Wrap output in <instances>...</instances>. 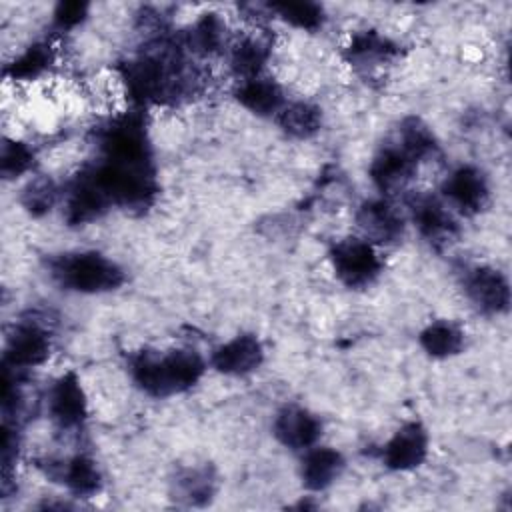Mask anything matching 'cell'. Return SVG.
<instances>
[{
	"instance_id": "cell-7",
	"label": "cell",
	"mask_w": 512,
	"mask_h": 512,
	"mask_svg": "<svg viewBox=\"0 0 512 512\" xmlns=\"http://www.w3.org/2000/svg\"><path fill=\"white\" fill-rule=\"evenodd\" d=\"M442 196L448 206L466 216L480 214L490 202V184L486 174L470 164L454 168L442 182Z\"/></svg>"
},
{
	"instance_id": "cell-12",
	"label": "cell",
	"mask_w": 512,
	"mask_h": 512,
	"mask_svg": "<svg viewBox=\"0 0 512 512\" xmlns=\"http://www.w3.org/2000/svg\"><path fill=\"white\" fill-rule=\"evenodd\" d=\"M428 456V432L420 422H406L382 448V462L394 472H408Z\"/></svg>"
},
{
	"instance_id": "cell-13",
	"label": "cell",
	"mask_w": 512,
	"mask_h": 512,
	"mask_svg": "<svg viewBox=\"0 0 512 512\" xmlns=\"http://www.w3.org/2000/svg\"><path fill=\"white\" fill-rule=\"evenodd\" d=\"M272 432L282 446L306 452L308 448L318 444L322 436V422L310 410L296 404H288L276 414Z\"/></svg>"
},
{
	"instance_id": "cell-19",
	"label": "cell",
	"mask_w": 512,
	"mask_h": 512,
	"mask_svg": "<svg viewBox=\"0 0 512 512\" xmlns=\"http://www.w3.org/2000/svg\"><path fill=\"white\" fill-rule=\"evenodd\" d=\"M230 70L240 80L262 76L266 62L270 58V46L260 36H242L238 38L228 52Z\"/></svg>"
},
{
	"instance_id": "cell-6",
	"label": "cell",
	"mask_w": 512,
	"mask_h": 512,
	"mask_svg": "<svg viewBox=\"0 0 512 512\" xmlns=\"http://www.w3.org/2000/svg\"><path fill=\"white\" fill-rule=\"evenodd\" d=\"M48 416L60 430L80 428L88 416V400L76 372L60 374L48 390Z\"/></svg>"
},
{
	"instance_id": "cell-23",
	"label": "cell",
	"mask_w": 512,
	"mask_h": 512,
	"mask_svg": "<svg viewBox=\"0 0 512 512\" xmlns=\"http://www.w3.org/2000/svg\"><path fill=\"white\" fill-rule=\"evenodd\" d=\"M62 482L66 488L80 498H90L102 488V474L98 464L84 454H76L62 466Z\"/></svg>"
},
{
	"instance_id": "cell-16",
	"label": "cell",
	"mask_w": 512,
	"mask_h": 512,
	"mask_svg": "<svg viewBox=\"0 0 512 512\" xmlns=\"http://www.w3.org/2000/svg\"><path fill=\"white\" fill-rule=\"evenodd\" d=\"M344 470V458L330 446H312L304 452L300 478L306 490L322 492L332 486Z\"/></svg>"
},
{
	"instance_id": "cell-28",
	"label": "cell",
	"mask_w": 512,
	"mask_h": 512,
	"mask_svg": "<svg viewBox=\"0 0 512 512\" xmlns=\"http://www.w3.org/2000/svg\"><path fill=\"white\" fill-rule=\"evenodd\" d=\"M58 200V188L50 178H34L22 190L20 202L32 216H42L52 210Z\"/></svg>"
},
{
	"instance_id": "cell-5",
	"label": "cell",
	"mask_w": 512,
	"mask_h": 512,
	"mask_svg": "<svg viewBox=\"0 0 512 512\" xmlns=\"http://www.w3.org/2000/svg\"><path fill=\"white\" fill-rule=\"evenodd\" d=\"M462 286L470 304L486 316L504 314L510 306V284L498 268L472 266L464 272Z\"/></svg>"
},
{
	"instance_id": "cell-4",
	"label": "cell",
	"mask_w": 512,
	"mask_h": 512,
	"mask_svg": "<svg viewBox=\"0 0 512 512\" xmlns=\"http://www.w3.org/2000/svg\"><path fill=\"white\" fill-rule=\"evenodd\" d=\"M330 264L346 288H368L382 274V260L376 246L360 236H348L332 244Z\"/></svg>"
},
{
	"instance_id": "cell-15",
	"label": "cell",
	"mask_w": 512,
	"mask_h": 512,
	"mask_svg": "<svg viewBox=\"0 0 512 512\" xmlns=\"http://www.w3.org/2000/svg\"><path fill=\"white\" fill-rule=\"evenodd\" d=\"M110 208H112L110 200L94 182L90 172L84 168L68 186L66 200H64L66 220L76 226L88 224L92 220H98Z\"/></svg>"
},
{
	"instance_id": "cell-18",
	"label": "cell",
	"mask_w": 512,
	"mask_h": 512,
	"mask_svg": "<svg viewBox=\"0 0 512 512\" xmlns=\"http://www.w3.org/2000/svg\"><path fill=\"white\" fill-rule=\"evenodd\" d=\"M216 476L210 466L184 468L172 480V498L184 506H204L214 498Z\"/></svg>"
},
{
	"instance_id": "cell-22",
	"label": "cell",
	"mask_w": 512,
	"mask_h": 512,
	"mask_svg": "<svg viewBox=\"0 0 512 512\" xmlns=\"http://www.w3.org/2000/svg\"><path fill=\"white\" fill-rule=\"evenodd\" d=\"M278 124L286 136L296 140L312 138L322 128V110L312 102L286 104L278 114Z\"/></svg>"
},
{
	"instance_id": "cell-11",
	"label": "cell",
	"mask_w": 512,
	"mask_h": 512,
	"mask_svg": "<svg viewBox=\"0 0 512 512\" xmlns=\"http://www.w3.org/2000/svg\"><path fill=\"white\" fill-rule=\"evenodd\" d=\"M416 168H418V162L394 140L390 144H384L376 152L368 172H370L372 184L382 194H394L404 190L410 184Z\"/></svg>"
},
{
	"instance_id": "cell-3",
	"label": "cell",
	"mask_w": 512,
	"mask_h": 512,
	"mask_svg": "<svg viewBox=\"0 0 512 512\" xmlns=\"http://www.w3.org/2000/svg\"><path fill=\"white\" fill-rule=\"evenodd\" d=\"M48 270L60 288L78 294L112 292L126 280L124 270L112 258L96 250L58 254L50 258Z\"/></svg>"
},
{
	"instance_id": "cell-24",
	"label": "cell",
	"mask_w": 512,
	"mask_h": 512,
	"mask_svg": "<svg viewBox=\"0 0 512 512\" xmlns=\"http://www.w3.org/2000/svg\"><path fill=\"white\" fill-rule=\"evenodd\" d=\"M54 64V50L46 42H36L28 46L24 52H20L8 66L6 76L14 82H26L36 80L42 74L48 72V68Z\"/></svg>"
},
{
	"instance_id": "cell-25",
	"label": "cell",
	"mask_w": 512,
	"mask_h": 512,
	"mask_svg": "<svg viewBox=\"0 0 512 512\" xmlns=\"http://www.w3.org/2000/svg\"><path fill=\"white\" fill-rule=\"evenodd\" d=\"M188 48L200 56H214L226 46V26L216 14H204L188 32Z\"/></svg>"
},
{
	"instance_id": "cell-10",
	"label": "cell",
	"mask_w": 512,
	"mask_h": 512,
	"mask_svg": "<svg viewBox=\"0 0 512 512\" xmlns=\"http://www.w3.org/2000/svg\"><path fill=\"white\" fill-rule=\"evenodd\" d=\"M356 226L362 234L360 238L374 246H390L404 236V218L390 202L382 198L360 204L356 210Z\"/></svg>"
},
{
	"instance_id": "cell-30",
	"label": "cell",
	"mask_w": 512,
	"mask_h": 512,
	"mask_svg": "<svg viewBox=\"0 0 512 512\" xmlns=\"http://www.w3.org/2000/svg\"><path fill=\"white\" fill-rule=\"evenodd\" d=\"M88 16V4L84 2H60L54 10V26L58 30H72Z\"/></svg>"
},
{
	"instance_id": "cell-20",
	"label": "cell",
	"mask_w": 512,
	"mask_h": 512,
	"mask_svg": "<svg viewBox=\"0 0 512 512\" xmlns=\"http://www.w3.org/2000/svg\"><path fill=\"white\" fill-rule=\"evenodd\" d=\"M396 44L390 42L386 36H380L378 32H360L356 34L348 48H346V58L350 64L360 66V68H374L390 58L396 56Z\"/></svg>"
},
{
	"instance_id": "cell-27",
	"label": "cell",
	"mask_w": 512,
	"mask_h": 512,
	"mask_svg": "<svg viewBox=\"0 0 512 512\" xmlns=\"http://www.w3.org/2000/svg\"><path fill=\"white\" fill-rule=\"evenodd\" d=\"M268 8L286 24L306 32H316L322 28L326 18L322 6L314 2H274Z\"/></svg>"
},
{
	"instance_id": "cell-8",
	"label": "cell",
	"mask_w": 512,
	"mask_h": 512,
	"mask_svg": "<svg viewBox=\"0 0 512 512\" xmlns=\"http://www.w3.org/2000/svg\"><path fill=\"white\" fill-rule=\"evenodd\" d=\"M50 336L38 322H20L12 328L4 346V366L8 370H28L40 366L50 356Z\"/></svg>"
},
{
	"instance_id": "cell-1",
	"label": "cell",
	"mask_w": 512,
	"mask_h": 512,
	"mask_svg": "<svg viewBox=\"0 0 512 512\" xmlns=\"http://www.w3.org/2000/svg\"><path fill=\"white\" fill-rule=\"evenodd\" d=\"M130 376L134 384L152 398H168L190 390L206 370V362L194 350L148 352L142 350L130 358Z\"/></svg>"
},
{
	"instance_id": "cell-21",
	"label": "cell",
	"mask_w": 512,
	"mask_h": 512,
	"mask_svg": "<svg viewBox=\"0 0 512 512\" xmlns=\"http://www.w3.org/2000/svg\"><path fill=\"white\" fill-rule=\"evenodd\" d=\"M418 342L432 358H452L464 348V332L450 320H436L420 332Z\"/></svg>"
},
{
	"instance_id": "cell-9",
	"label": "cell",
	"mask_w": 512,
	"mask_h": 512,
	"mask_svg": "<svg viewBox=\"0 0 512 512\" xmlns=\"http://www.w3.org/2000/svg\"><path fill=\"white\" fill-rule=\"evenodd\" d=\"M408 208L416 230L432 246H446L456 238L458 222L442 200L430 194H416Z\"/></svg>"
},
{
	"instance_id": "cell-17",
	"label": "cell",
	"mask_w": 512,
	"mask_h": 512,
	"mask_svg": "<svg viewBox=\"0 0 512 512\" xmlns=\"http://www.w3.org/2000/svg\"><path fill=\"white\" fill-rule=\"evenodd\" d=\"M234 98L242 108L258 116H278L280 110L286 106L282 88L264 74L240 80L234 90Z\"/></svg>"
},
{
	"instance_id": "cell-29",
	"label": "cell",
	"mask_w": 512,
	"mask_h": 512,
	"mask_svg": "<svg viewBox=\"0 0 512 512\" xmlns=\"http://www.w3.org/2000/svg\"><path fill=\"white\" fill-rule=\"evenodd\" d=\"M34 164V150L18 140H4L0 152V172L4 178H18Z\"/></svg>"
},
{
	"instance_id": "cell-26",
	"label": "cell",
	"mask_w": 512,
	"mask_h": 512,
	"mask_svg": "<svg viewBox=\"0 0 512 512\" xmlns=\"http://www.w3.org/2000/svg\"><path fill=\"white\" fill-rule=\"evenodd\" d=\"M396 142L418 164L438 152V142H436L432 130L420 118H406V120H402V124L398 128V134H396Z\"/></svg>"
},
{
	"instance_id": "cell-14",
	"label": "cell",
	"mask_w": 512,
	"mask_h": 512,
	"mask_svg": "<svg viewBox=\"0 0 512 512\" xmlns=\"http://www.w3.org/2000/svg\"><path fill=\"white\" fill-rule=\"evenodd\" d=\"M262 360L264 348L254 334H238L220 344L210 356L212 368L224 376H246L258 370Z\"/></svg>"
},
{
	"instance_id": "cell-2",
	"label": "cell",
	"mask_w": 512,
	"mask_h": 512,
	"mask_svg": "<svg viewBox=\"0 0 512 512\" xmlns=\"http://www.w3.org/2000/svg\"><path fill=\"white\" fill-rule=\"evenodd\" d=\"M128 96L138 104H160L182 96L190 86L182 58L176 52H142L120 68Z\"/></svg>"
}]
</instances>
